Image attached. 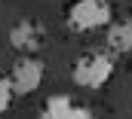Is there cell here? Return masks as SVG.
Here are the masks:
<instances>
[{
    "instance_id": "5",
    "label": "cell",
    "mask_w": 132,
    "mask_h": 119,
    "mask_svg": "<svg viewBox=\"0 0 132 119\" xmlns=\"http://www.w3.org/2000/svg\"><path fill=\"white\" fill-rule=\"evenodd\" d=\"M40 119H95V116L89 107L77 104L71 95H52V98H46Z\"/></svg>"
},
{
    "instance_id": "3",
    "label": "cell",
    "mask_w": 132,
    "mask_h": 119,
    "mask_svg": "<svg viewBox=\"0 0 132 119\" xmlns=\"http://www.w3.org/2000/svg\"><path fill=\"white\" fill-rule=\"evenodd\" d=\"M43 76H46V67H43V61L34 58V55H22L12 64V70H9V83H12L15 95H34L40 89Z\"/></svg>"
},
{
    "instance_id": "4",
    "label": "cell",
    "mask_w": 132,
    "mask_h": 119,
    "mask_svg": "<svg viewBox=\"0 0 132 119\" xmlns=\"http://www.w3.org/2000/svg\"><path fill=\"white\" fill-rule=\"evenodd\" d=\"M9 46H12L19 55L37 52V49L43 46V28H40V22H34V18L15 22V25L9 28Z\"/></svg>"
},
{
    "instance_id": "7",
    "label": "cell",
    "mask_w": 132,
    "mask_h": 119,
    "mask_svg": "<svg viewBox=\"0 0 132 119\" xmlns=\"http://www.w3.org/2000/svg\"><path fill=\"white\" fill-rule=\"evenodd\" d=\"M12 98H15V89H12L9 76H3V73H0V113H6V110H9Z\"/></svg>"
},
{
    "instance_id": "6",
    "label": "cell",
    "mask_w": 132,
    "mask_h": 119,
    "mask_svg": "<svg viewBox=\"0 0 132 119\" xmlns=\"http://www.w3.org/2000/svg\"><path fill=\"white\" fill-rule=\"evenodd\" d=\"M104 46H108L111 55H129V52H132V22H129V18L111 22V25H108Z\"/></svg>"
},
{
    "instance_id": "1",
    "label": "cell",
    "mask_w": 132,
    "mask_h": 119,
    "mask_svg": "<svg viewBox=\"0 0 132 119\" xmlns=\"http://www.w3.org/2000/svg\"><path fill=\"white\" fill-rule=\"evenodd\" d=\"M71 76L80 89H101L114 76V58L108 52H86L74 61Z\"/></svg>"
},
{
    "instance_id": "2",
    "label": "cell",
    "mask_w": 132,
    "mask_h": 119,
    "mask_svg": "<svg viewBox=\"0 0 132 119\" xmlns=\"http://www.w3.org/2000/svg\"><path fill=\"white\" fill-rule=\"evenodd\" d=\"M111 3L108 0H74L68 6V28L71 31H98L104 25H111Z\"/></svg>"
}]
</instances>
